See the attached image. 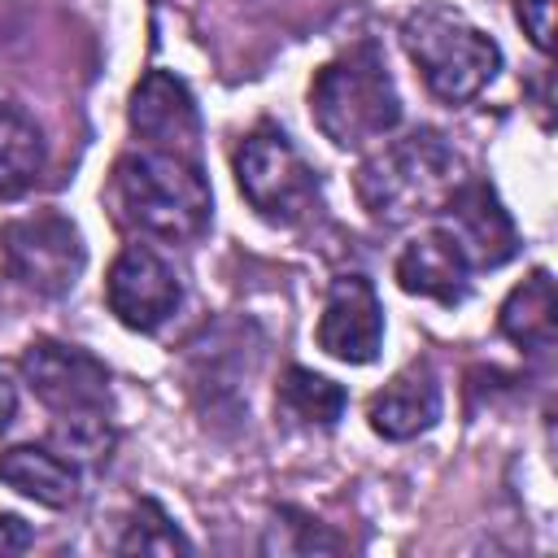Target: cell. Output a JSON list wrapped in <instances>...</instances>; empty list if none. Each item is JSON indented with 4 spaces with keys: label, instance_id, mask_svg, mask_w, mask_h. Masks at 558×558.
<instances>
[{
    "label": "cell",
    "instance_id": "8",
    "mask_svg": "<svg viewBox=\"0 0 558 558\" xmlns=\"http://www.w3.org/2000/svg\"><path fill=\"white\" fill-rule=\"evenodd\" d=\"M105 301H109V314L131 327V331H157L183 301V283L174 275V266L148 248V244H126L109 275H105Z\"/></svg>",
    "mask_w": 558,
    "mask_h": 558
},
{
    "label": "cell",
    "instance_id": "12",
    "mask_svg": "<svg viewBox=\"0 0 558 558\" xmlns=\"http://www.w3.org/2000/svg\"><path fill=\"white\" fill-rule=\"evenodd\" d=\"M392 275H397V283H401V292L427 296V301H440V305H458V301L471 292V262H466L462 244H458L445 227L418 231V235L397 253Z\"/></svg>",
    "mask_w": 558,
    "mask_h": 558
},
{
    "label": "cell",
    "instance_id": "1",
    "mask_svg": "<svg viewBox=\"0 0 558 558\" xmlns=\"http://www.w3.org/2000/svg\"><path fill=\"white\" fill-rule=\"evenodd\" d=\"M113 205L126 227L140 235L183 244L205 235L209 214H214V192L201 170V157H179V153H122L113 161Z\"/></svg>",
    "mask_w": 558,
    "mask_h": 558
},
{
    "label": "cell",
    "instance_id": "6",
    "mask_svg": "<svg viewBox=\"0 0 558 558\" xmlns=\"http://www.w3.org/2000/svg\"><path fill=\"white\" fill-rule=\"evenodd\" d=\"M0 257H4L9 279H17L35 296H65L87 266L78 227L57 209H35L26 218L4 222Z\"/></svg>",
    "mask_w": 558,
    "mask_h": 558
},
{
    "label": "cell",
    "instance_id": "16",
    "mask_svg": "<svg viewBox=\"0 0 558 558\" xmlns=\"http://www.w3.org/2000/svg\"><path fill=\"white\" fill-rule=\"evenodd\" d=\"M48 161L44 131L17 105H0V196H22L39 183Z\"/></svg>",
    "mask_w": 558,
    "mask_h": 558
},
{
    "label": "cell",
    "instance_id": "20",
    "mask_svg": "<svg viewBox=\"0 0 558 558\" xmlns=\"http://www.w3.org/2000/svg\"><path fill=\"white\" fill-rule=\"evenodd\" d=\"M514 17L523 26V35L549 52V35H554V0H514Z\"/></svg>",
    "mask_w": 558,
    "mask_h": 558
},
{
    "label": "cell",
    "instance_id": "13",
    "mask_svg": "<svg viewBox=\"0 0 558 558\" xmlns=\"http://www.w3.org/2000/svg\"><path fill=\"white\" fill-rule=\"evenodd\" d=\"M440 418V379L432 362H410L401 366L371 401H366V423L384 440H414L418 432L436 427Z\"/></svg>",
    "mask_w": 558,
    "mask_h": 558
},
{
    "label": "cell",
    "instance_id": "11",
    "mask_svg": "<svg viewBox=\"0 0 558 558\" xmlns=\"http://www.w3.org/2000/svg\"><path fill=\"white\" fill-rule=\"evenodd\" d=\"M131 131L144 140V148L196 157L201 148V113L183 78L170 70H148L131 92Z\"/></svg>",
    "mask_w": 558,
    "mask_h": 558
},
{
    "label": "cell",
    "instance_id": "4",
    "mask_svg": "<svg viewBox=\"0 0 558 558\" xmlns=\"http://www.w3.org/2000/svg\"><path fill=\"white\" fill-rule=\"evenodd\" d=\"M401 44L418 65L427 92L445 105L475 100L501 70V48L458 9L423 4L401 22Z\"/></svg>",
    "mask_w": 558,
    "mask_h": 558
},
{
    "label": "cell",
    "instance_id": "14",
    "mask_svg": "<svg viewBox=\"0 0 558 558\" xmlns=\"http://www.w3.org/2000/svg\"><path fill=\"white\" fill-rule=\"evenodd\" d=\"M0 484H9L13 493H22L48 510H65L78 501V466L48 445L4 449L0 453Z\"/></svg>",
    "mask_w": 558,
    "mask_h": 558
},
{
    "label": "cell",
    "instance_id": "2",
    "mask_svg": "<svg viewBox=\"0 0 558 558\" xmlns=\"http://www.w3.org/2000/svg\"><path fill=\"white\" fill-rule=\"evenodd\" d=\"M458 170H462V161L449 148V140L432 126H418V131L384 144L379 153H371L353 174V192L375 222L401 227L410 218L440 214L445 196L462 179Z\"/></svg>",
    "mask_w": 558,
    "mask_h": 558
},
{
    "label": "cell",
    "instance_id": "10",
    "mask_svg": "<svg viewBox=\"0 0 558 558\" xmlns=\"http://www.w3.org/2000/svg\"><path fill=\"white\" fill-rule=\"evenodd\" d=\"M384 344V305L362 275H340L327 288L323 314H318V349L336 362L366 366L379 357Z\"/></svg>",
    "mask_w": 558,
    "mask_h": 558
},
{
    "label": "cell",
    "instance_id": "19",
    "mask_svg": "<svg viewBox=\"0 0 558 558\" xmlns=\"http://www.w3.org/2000/svg\"><path fill=\"white\" fill-rule=\"evenodd\" d=\"M52 449L61 458H70L74 466H96L113 449V427H109L105 414H70V418H57Z\"/></svg>",
    "mask_w": 558,
    "mask_h": 558
},
{
    "label": "cell",
    "instance_id": "3",
    "mask_svg": "<svg viewBox=\"0 0 558 558\" xmlns=\"http://www.w3.org/2000/svg\"><path fill=\"white\" fill-rule=\"evenodd\" d=\"M314 126L336 148H366L401 122V96L379 44L362 39L331 57L310 83Z\"/></svg>",
    "mask_w": 558,
    "mask_h": 558
},
{
    "label": "cell",
    "instance_id": "15",
    "mask_svg": "<svg viewBox=\"0 0 558 558\" xmlns=\"http://www.w3.org/2000/svg\"><path fill=\"white\" fill-rule=\"evenodd\" d=\"M554 275L545 266H536L519 288H510V296L501 301L497 314V331L519 344L523 353H549L554 349Z\"/></svg>",
    "mask_w": 558,
    "mask_h": 558
},
{
    "label": "cell",
    "instance_id": "5",
    "mask_svg": "<svg viewBox=\"0 0 558 558\" xmlns=\"http://www.w3.org/2000/svg\"><path fill=\"white\" fill-rule=\"evenodd\" d=\"M235 183H240L244 201L266 222H279V227L301 222L318 205L314 166L296 153V144L275 122H257L240 140V148H235Z\"/></svg>",
    "mask_w": 558,
    "mask_h": 558
},
{
    "label": "cell",
    "instance_id": "21",
    "mask_svg": "<svg viewBox=\"0 0 558 558\" xmlns=\"http://www.w3.org/2000/svg\"><path fill=\"white\" fill-rule=\"evenodd\" d=\"M35 541L31 523H22L17 514H0V554H22Z\"/></svg>",
    "mask_w": 558,
    "mask_h": 558
},
{
    "label": "cell",
    "instance_id": "7",
    "mask_svg": "<svg viewBox=\"0 0 558 558\" xmlns=\"http://www.w3.org/2000/svg\"><path fill=\"white\" fill-rule=\"evenodd\" d=\"M22 379L26 388L57 414H109V371L100 357H92L78 344L61 340H35L22 353Z\"/></svg>",
    "mask_w": 558,
    "mask_h": 558
},
{
    "label": "cell",
    "instance_id": "22",
    "mask_svg": "<svg viewBox=\"0 0 558 558\" xmlns=\"http://www.w3.org/2000/svg\"><path fill=\"white\" fill-rule=\"evenodd\" d=\"M13 414H17V388L0 375V432L13 423Z\"/></svg>",
    "mask_w": 558,
    "mask_h": 558
},
{
    "label": "cell",
    "instance_id": "9",
    "mask_svg": "<svg viewBox=\"0 0 558 558\" xmlns=\"http://www.w3.org/2000/svg\"><path fill=\"white\" fill-rule=\"evenodd\" d=\"M445 214V231L462 244L471 270H493L506 266L519 253V231L514 218L506 214V205L497 201V192L480 179H458V187L445 196L440 205Z\"/></svg>",
    "mask_w": 558,
    "mask_h": 558
},
{
    "label": "cell",
    "instance_id": "17",
    "mask_svg": "<svg viewBox=\"0 0 558 558\" xmlns=\"http://www.w3.org/2000/svg\"><path fill=\"white\" fill-rule=\"evenodd\" d=\"M275 397H279V410L288 418H296L305 427H323V432L336 427L344 405H349V397H344V388L336 379H327L318 371H305V366H288Z\"/></svg>",
    "mask_w": 558,
    "mask_h": 558
},
{
    "label": "cell",
    "instance_id": "18",
    "mask_svg": "<svg viewBox=\"0 0 558 558\" xmlns=\"http://www.w3.org/2000/svg\"><path fill=\"white\" fill-rule=\"evenodd\" d=\"M118 554H192V541L157 501H140L126 523V536L118 541Z\"/></svg>",
    "mask_w": 558,
    "mask_h": 558
}]
</instances>
